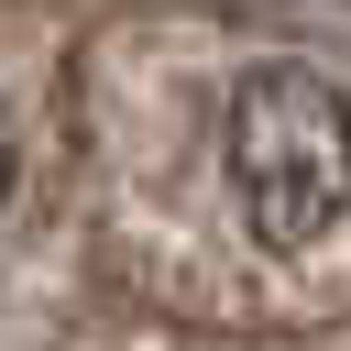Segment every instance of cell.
Wrapping results in <instances>:
<instances>
[{
	"instance_id": "cell-2",
	"label": "cell",
	"mask_w": 351,
	"mask_h": 351,
	"mask_svg": "<svg viewBox=\"0 0 351 351\" xmlns=\"http://www.w3.org/2000/svg\"><path fill=\"white\" fill-rule=\"evenodd\" d=\"M230 11H340V0H230Z\"/></svg>"
},
{
	"instance_id": "cell-3",
	"label": "cell",
	"mask_w": 351,
	"mask_h": 351,
	"mask_svg": "<svg viewBox=\"0 0 351 351\" xmlns=\"http://www.w3.org/2000/svg\"><path fill=\"white\" fill-rule=\"evenodd\" d=\"M0 208H11V154H0Z\"/></svg>"
},
{
	"instance_id": "cell-1",
	"label": "cell",
	"mask_w": 351,
	"mask_h": 351,
	"mask_svg": "<svg viewBox=\"0 0 351 351\" xmlns=\"http://www.w3.org/2000/svg\"><path fill=\"white\" fill-rule=\"evenodd\" d=\"M219 176L263 252H307L351 219V99L307 55H263L230 77L219 110Z\"/></svg>"
}]
</instances>
